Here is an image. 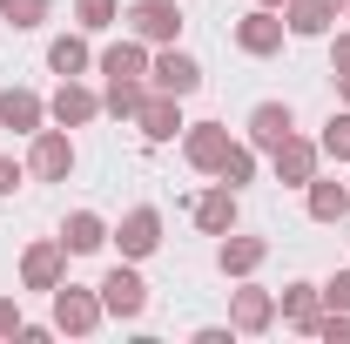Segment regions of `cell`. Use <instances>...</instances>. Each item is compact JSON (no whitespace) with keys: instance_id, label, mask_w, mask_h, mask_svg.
Returning <instances> with one entry per match:
<instances>
[{"instance_id":"obj_1","label":"cell","mask_w":350,"mask_h":344,"mask_svg":"<svg viewBox=\"0 0 350 344\" xmlns=\"http://www.w3.org/2000/svg\"><path fill=\"white\" fill-rule=\"evenodd\" d=\"M108 304L135 310V304H142V284H135V277H108Z\"/></svg>"},{"instance_id":"obj_2","label":"cell","mask_w":350,"mask_h":344,"mask_svg":"<svg viewBox=\"0 0 350 344\" xmlns=\"http://www.w3.org/2000/svg\"><path fill=\"white\" fill-rule=\"evenodd\" d=\"M162 75H169V88H196V68H189V61H169Z\"/></svg>"}]
</instances>
